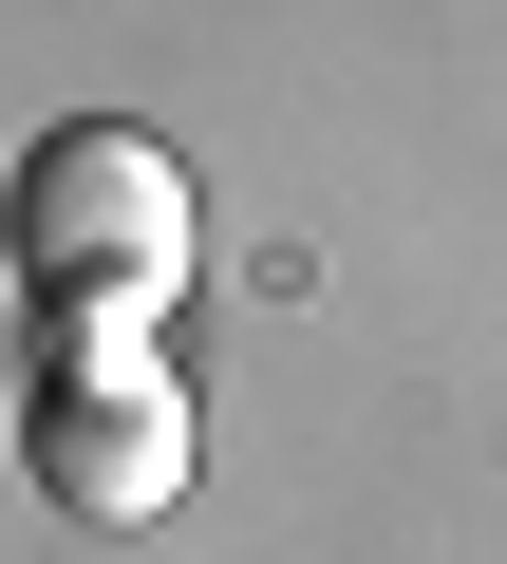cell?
Wrapping results in <instances>:
<instances>
[{
	"label": "cell",
	"instance_id": "6da1fadb",
	"mask_svg": "<svg viewBox=\"0 0 507 564\" xmlns=\"http://www.w3.org/2000/svg\"><path fill=\"white\" fill-rule=\"evenodd\" d=\"M0 263H20L38 339H151L188 302V170L113 113H57L20 170H0Z\"/></svg>",
	"mask_w": 507,
	"mask_h": 564
},
{
	"label": "cell",
	"instance_id": "7a4b0ae2",
	"mask_svg": "<svg viewBox=\"0 0 507 564\" xmlns=\"http://www.w3.org/2000/svg\"><path fill=\"white\" fill-rule=\"evenodd\" d=\"M20 470L76 508V527H151L188 489V377L151 339H38L20 377Z\"/></svg>",
	"mask_w": 507,
	"mask_h": 564
}]
</instances>
